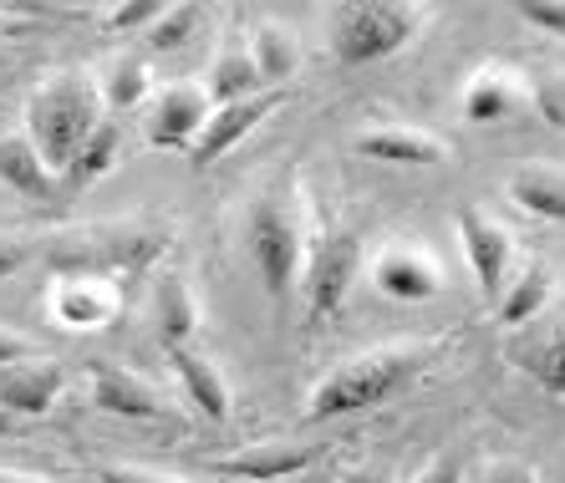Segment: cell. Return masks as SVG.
Returning <instances> with one entry per match:
<instances>
[{
  "mask_svg": "<svg viewBox=\"0 0 565 483\" xmlns=\"http://www.w3.org/2000/svg\"><path fill=\"white\" fill-rule=\"evenodd\" d=\"M250 255H255V270H260L265 290H270V296H286L290 275L301 265V235H296L290 214L280 210V204H270V198L250 214Z\"/></svg>",
  "mask_w": 565,
  "mask_h": 483,
  "instance_id": "5",
  "label": "cell"
},
{
  "mask_svg": "<svg viewBox=\"0 0 565 483\" xmlns=\"http://www.w3.org/2000/svg\"><path fill=\"white\" fill-rule=\"evenodd\" d=\"M484 483H540V479L530 469H520V463H494Z\"/></svg>",
  "mask_w": 565,
  "mask_h": 483,
  "instance_id": "31",
  "label": "cell"
},
{
  "mask_svg": "<svg viewBox=\"0 0 565 483\" xmlns=\"http://www.w3.org/2000/svg\"><path fill=\"white\" fill-rule=\"evenodd\" d=\"M276 107H280V92H255V97H245V103L214 107L210 122H204V128H199V138L189 143V158H194V169H210V163L224 153V148H235L250 128H260V122L270 118Z\"/></svg>",
  "mask_w": 565,
  "mask_h": 483,
  "instance_id": "6",
  "label": "cell"
},
{
  "mask_svg": "<svg viewBox=\"0 0 565 483\" xmlns=\"http://www.w3.org/2000/svg\"><path fill=\"white\" fill-rule=\"evenodd\" d=\"M93 402L113 418H158V397L138 377H128L122 366L107 362H93Z\"/></svg>",
  "mask_w": 565,
  "mask_h": 483,
  "instance_id": "13",
  "label": "cell"
},
{
  "mask_svg": "<svg viewBox=\"0 0 565 483\" xmlns=\"http://www.w3.org/2000/svg\"><path fill=\"white\" fill-rule=\"evenodd\" d=\"M514 87L504 72H479V77L469 82V92H463V118L469 122H500L514 112Z\"/></svg>",
  "mask_w": 565,
  "mask_h": 483,
  "instance_id": "18",
  "label": "cell"
},
{
  "mask_svg": "<svg viewBox=\"0 0 565 483\" xmlns=\"http://www.w3.org/2000/svg\"><path fill=\"white\" fill-rule=\"evenodd\" d=\"M158 321H163V346H189L199 326V311H194V296H189L184 280H163L158 286Z\"/></svg>",
  "mask_w": 565,
  "mask_h": 483,
  "instance_id": "20",
  "label": "cell"
},
{
  "mask_svg": "<svg viewBox=\"0 0 565 483\" xmlns=\"http://www.w3.org/2000/svg\"><path fill=\"white\" fill-rule=\"evenodd\" d=\"M520 15H525L530 26L551 31V36H561V31H565V11H561V6H520Z\"/></svg>",
  "mask_w": 565,
  "mask_h": 483,
  "instance_id": "29",
  "label": "cell"
},
{
  "mask_svg": "<svg viewBox=\"0 0 565 483\" xmlns=\"http://www.w3.org/2000/svg\"><path fill=\"white\" fill-rule=\"evenodd\" d=\"M418 15L408 6H393V0H367V6H342L337 21H331V52L342 66H367L382 62L408 46Z\"/></svg>",
  "mask_w": 565,
  "mask_h": 483,
  "instance_id": "3",
  "label": "cell"
},
{
  "mask_svg": "<svg viewBox=\"0 0 565 483\" xmlns=\"http://www.w3.org/2000/svg\"><path fill=\"white\" fill-rule=\"evenodd\" d=\"M459 235H463V249H469L479 290L494 296L504 286V270H510V235L494 219H484L479 210H459Z\"/></svg>",
  "mask_w": 565,
  "mask_h": 483,
  "instance_id": "9",
  "label": "cell"
},
{
  "mask_svg": "<svg viewBox=\"0 0 565 483\" xmlns=\"http://www.w3.org/2000/svg\"><path fill=\"white\" fill-rule=\"evenodd\" d=\"M510 198L530 214H545V219H561L565 214V179L555 169H525L510 179Z\"/></svg>",
  "mask_w": 565,
  "mask_h": 483,
  "instance_id": "17",
  "label": "cell"
},
{
  "mask_svg": "<svg viewBox=\"0 0 565 483\" xmlns=\"http://www.w3.org/2000/svg\"><path fill=\"white\" fill-rule=\"evenodd\" d=\"M418 483H459V463H454V458H438V463L423 473Z\"/></svg>",
  "mask_w": 565,
  "mask_h": 483,
  "instance_id": "33",
  "label": "cell"
},
{
  "mask_svg": "<svg viewBox=\"0 0 565 483\" xmlns=\"http://www.w3.org/2000/svg\"><path fill=\"white\" fill-rule=\"evenodd\" d=\"M118 148H122V132H118V122H97L93 128V138L72 153V163L62 169V183L72 189V194H82V189H93L97 179H103L113 163H118Z\"/></svg>",
  "mask_w": 565,
  "mask_h": 483,
  "instance_id": "14",
  "label": "cell"
},
{
  "mask_svg": "<svg viewBox=\"0 0 565 483\" xmlns=\"http://www.w3.org/2000/svg\"><path fill=\"white\" fill-rule=\"evenodd\" d=\"M21 265H26V249H21V245H0V280H6V275H15Z\"/></svg>",
  "mask_w": 565,
  "mask_h": 483,
  "instance_id": "34",
  "label": "cell"
},
{
  "mask_svg": "<svg viewBox=\"0 0 565 483\" xmlns=\"http://www.w3.org/2000/svg\"><path fill=\"white\" fill-rule=\"evenodd\" d=\"M66 372L56 362H15L0 372V407L21 418H46L52 402L62 397Z\"/></svg>",
  "mask_w": 565,
  "mask_h": 483,
  "instance_id": "7",
  "label": "cell"
},
{
  "mask_svg": "<svg viewBox=\"0 0 565 483\" xmlns=\"http://www.w3.org/2000/svg\"><path fill=\"white\" fill-rule=\"evenodd\" d=\"M56 315L77 331L82 326H103L107 315H113V296L97 290L93 280H66V286L56 290Z\"/></svg>",
  "mask_w": 565,
  "mask_h": 483,
  "instance_id": "19",
  "label": "cell"
},
{
  "mask_svg": "<svg viewBox=\"0 0 565 483\" xmlns=\"http://www.w3.org/2000/svg\"><path fill=\"white\" fill-rule=\"evenodd\" d=\"M418 372H423L418 352H367V356H356V362L337 366V372L316 387L306 418L327 422V418L362 412V407H377V402H387V397L403 393Z\"/></svg>",
  "mask_w": 565,
  "mask_h": 483,
  "instance_id": "1",
  "label": "cell"
},
{
  "mask_svg": "<svg viewBox=\"0 0 565 483\" xmlns=\"http://www.w3.org/2000/svg\"><path fill=\"white\" fill-rule=\"evenodd\" d=\"M535 97H540V118L561 128L565 122V107H561V82H535Z\"/></svg>",
  "mask_w": 565,
  "mask_h": 483,
  "instance_id": "28",
  "label": "cell"
},
{
  "mask_svg": "<svg viewBox=\"0 0 565 483\" xmlns=\"http://www.w3.org/2000/svg\"><path fill=\"white\" fill-rule=\"evenodd\" d=\"M362 158H382V163H444V143L423 138V132H403V128H377L356 138Z\"/></svg>",
  "mask_w": 565,
  "mask_h": 483,
  "instance_id": "15",
  "label": "cell"
},
{
  "mask_svg": "<svg viewBox=\"0 0 565 483\" xmlns=\"http://www.w3.org/2000/svg\"><path fill=\"white\" fill-rule=\"evenodd\" d=\"M194 26H199V6H173V11L158 15V26H153V36H148V41L169 52V46H184Z\"/></svg>",
  "mask_w": 565,
  "mask_h": 483,
  "instance_id": "25",
  "label": "cell"
},
{
  "mask_svg": "<svg viewBox=\"0 0 565 483\" xmlns=\"http://www.w3.org/2000/svg\"><path fill=\"white\" fill-rule=\"evenodd\" d=\"M31 356V346L21 336H6V331H0V372H6V366H15V362H26Z\"/></svg>",
  "mask_w": 565,
  "mask_h": 483,
  "instance_id": "30",
  "label": "cell"
},
{
  "mask_svg": "<svg viewBox=\"0 0 565 483\" xmlns=\"http://www.w3.org/2000/svg\"><path fill=\"white\" fill-rule=\"evenodd\" d=\"M169 11V6H153V0H138V6H118L113 11V26L118 31H138V26H158V15Z\"/></svg>",
  "mask_w": 565,
  "mask_h": 483,
  "instance_id": "26",
  "label": "cell"
},
{
  "mask_svg": "<svg viewBox=\"0 0 565 483\" xmlns=\"http://www.w3.org/2000/svg\"><path fill=\"white\" fill-rule=\"evenodd\" d=\"M97 483H173V479H153V473H138V469H103Z\"/></svg>",
  "mask_w": 565,
  "mask_h": 483,
  "instance_id": "32",
  "label": "cell"
},
{
  "mask_svg": "<svg viewBox=\"0 0 565 483\" xmlns=\"http://www.w3.org/2000/svg\"><path fill=\"white\" fill-rule=\"evenodd\" d=\"M245 56H250V66H255V77L260 82H280V77L296 72V46H290V36L280 26L255 31V46Z\"/></svg>",
  "mask_w": 565,
  "mask_h": 483,
  "instance_id": "22",
  "label": "cell"
},
{
  "mask_svg": "<svg viewBox=\"0 0 565 483\" xmlns=\"http://www.w3.org/2000/svg\"><path fill=\"white\" fill-rule=\"evenodd\" d=\"M143 92H148L143 62H122L118 72H113V82H107V107H113V112H128V107L143 103Z\"/></svg>",
  "mask_w": 565,
  "mask_h": 483,
  "instance_id": "24",
  "label": "cell"
},
{
  "mask_svg": "<svg viewBox=\"0 0 565 483\" xmlns=\"http://www.w3.org/2000/svg\"><path fill=\"white\" fill-rule=\"evenodd\" d=\"M530 372H540V377H545V387H551V393H561V336H551L545 341V352H530Z\"/></svg>",
  "mask_w": 565,
  "mask_h": 483,
  "instance_id": "27",
  "label": "cell"
},
{
  "mask_svg": "<svg viewBox=\"0 0 565 483\" xmlns=\"http://www.w3.org/2000/svg\"><path fill=\"white\" fill-rule=\"evenodd\" d=\"M255 87H260V77H255V66L245 52H224L220 62H214L210 72V97L214 107H230V103H245V97H255Z\"/></svg>",
  "mask_w": 565,
  "mask_h": 483,
  "instance_id": "21",
  "label": "cell"
},
{
  "mask_svg": "<svg viewBox=\"0 0 565 483\" xmlns=\"http://www.w3.org/2000/svg\"><path fill=\"white\" fill-rule=\"evenodd\" d=\"M97 112H103V107H97V92L87 87V82L62 77V82H52V87H41L36 97H31V148L41 153V163H46V169H66L72 153H77V148L93 138L97 122H103Z\"/></svg>",
  "mask_w": 565,
  "mask_h": 483,
  "instance_id": "2",
  "label": "cell"
},
{
  "mask_svg": "<svg viewBox=\"0 0 565 483\" xmlns=\"http://www.w3.org/2000/svg\"><path fill=\"white\" fill-rule=\"evenodd\" d=\"M342 483H387L382 473H352V479H342Z\"/></svg>",
  "mask_w": 565,
  "mask_h": 483,
  "instance_id": "35",
  "label": "cell"
},
{
  "mask_svg": "<svg viewBox=\"0 0 565 483\" xmlns=\"http://www.w3.org/2000/svg\"><path fill=\"white\" fill-rule=\"evenodd\" d=\"M210 122V97L199 87H169L158 112L148 118V143L153 148H189L199 128Z\"/></svg>",
  "mask_w": 565,
  "mask_h": 483,
  "instance_id": "10",
  "label": "cell"
},
{
  "mask_svg": "<svg viewBox=\"0 0 565 483\" xmlns=\"http://www.w3.org/2000/svg\"><path fill=\"white\" fill-rule=\"evenodd\" d=\"M169 362H173V372H179V382H184L189 402H194L204 418L210 422L230 418V387H224V377L214 372V362H204L194 346H169Z\"/></svg>",
  "mask_w": 565,
  "mask_h": 483,
  "instance_id": "11",
  "label": "cell"
},
{
  "mask_svg": "<svg viewBox=\"0 0 565 483\" xmlns=\"http://www.w3.org/2000/svg\"><path fill=\"white\" fill-rule=\"evenodd\" d=\"M545 301H551V275H545V270H535V265H530V270L520 275V280H514V290H510V296H504L500 315H504V321H510V326H520V321H530V315H535Z\"/></svg>",
  "mask_w": 565,
  "mask_h": 483,
  "instance_id": "23",
  "label": "cell"
},
{
  "mask_svg": "<svg viewBox=\"0 0 565 483\" xmlns=\"http://www.w3.org/2000/svg\"><path fill=\"white\" fill-rule=\"evenodd\" d=\"M316 463V448H290V443H260L245 448L235 458H214L210 469L220 479H239V483H276V479H296Z\"/></svg>",
  "mask_w": 565,
  "mask_h": 483,
  "instance_id": "8",
  "label": "cell"
},
{
  "mask_svg": "<svg viewBox=\"0 0 565 483\" xmlns=\"http://www.w3.org/2000/svg\"><path fill=\"white\" fill-rule=\"evenodd\" d=\"M0 179L11 183L15 194H31V198H41L52 189V169L41 163L31 138H6V143H0Z\"/></svg>",
  "mask_w": 565,
  "mask_h": 483,
  "instance_id": "16",
  "label": "cell"
},
{
  "mask_svg": "<svg viewBox=\"0 0 565 483\" xmlns=\"http://www.w3.org/2000/svg\"><path fill=\"white\" fill-rule=\"evenodd\" d=\"M356 270H362V245H356V235L337 229V235H327L316 245L311 275H306V311H311V321H327V315L342 311Z\"/></svg>",
  "mask_w": 565,
  "mask_h": 483,
  "instance_id": "4",
  "label": "cell"
},
{
  "mask_svg": "<svg viewBox=\"0 0 565 483\" xmlns=\"http://www.w3.org/2000/svg\"><path fill=\"white\" fill-rule=\"evenodd\" d=\"M382 296H393V301H434L438 296V270L434 260H423L413 249H393V255H382L377 270H372Z\"/></svg>",
  "mask_w": 565,
  "mask_h": 483,
  "instance_id": "12",
  "label": "cell"
},
{
  "mask_svg": "<svg viewBox=\"0 0 565 483\" xmlns=\"http://www.w3.org/2000/svg\"><path fill=\"white\" fill-rule=\"evenodd\" d=\"M0 483H36V479H21V473H0Z\"/></svg>",
  "mask_w": 565,
  "mask_h": 483,
  "instance_id": "36",
  "label": "cell"
}]
</instances>
